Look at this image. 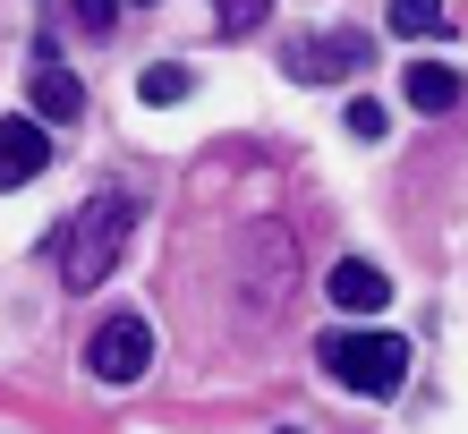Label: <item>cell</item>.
<instances>
[{
    "instance_id": "obj_7",
    "label": "cell",
    "mask_w": 468,
    "mask_h": 434,
    "mask_svg": "<svg viewBox=\"0 0 468 434\" xmlns=\"http://www.w3.org/2000/svg\"><path fill=\"white\" fill-rule=\"evenodd\" d=\"M324 290H333V307H349V315H375V307H392V281H383L375 264H357V256H341Z\"/></svg>"
},
{
    "instance_id": "obj_4",
    "label": "cell",
    "mask_w": 468,
    "mask_h": 434,
    "mask_svg": "<svg viewBox=\"0 0 468 434\" xmlns=\"http://www.w3.org/2000/svg\"><path fill=\"white\" fill-rule=\"evenodd\" d=\"M367 35H307V43H290V77L298 86H333V77H357L367 69Z\"/></svg>"
},
{
    "instance_id": "obj_6",
    "label": "cell",
    "mask_w": 468,
    "mask_h": 434,
    "mask_svg": "<svg viewBox=\"0 0 468 434\" xmlns=\"http://www.w3.org/2000/svg\"><path fill=\"white\" fill-rule=\"evenodd\" d=\"M35 120H51V128L86 120V86H77L60 60H35Z\"/></svg>"
},
{
    "instance_id": "obj_2",
    "label": "cell",
    "mask_w": 468,
    "mask_h": 434,
    "mask_svg": "<svg viewBox=\"0 0 468 434\" xmlns=\"http://www.w3.org/2000/svg\"><path fill=\"white\" fill-rule=\"evenodd\" d=\"M315 358H324L333 384L367 392V400H392V392L409 384V341H400V333H357V323H341V333L315 341Z\"/></svg>"
},
{
    "instance_id": "obj_8",
    "label": "cell",
    "mask_w": 468,
    "mask_h": 434,
    "mask_svg": "<svg viewBox=\"0 0 468 434\" xmlns=\"http://www.w3.org/2000/svg\"><path fill=\"white\" fill-rule=\"evenodd\" d=\"M468 86H460V69H443V60H409V77H400V102L409 111H452Z\"/></svg>"
},
{
    "instance_id": "obj_1",
    "label": "cell",
    "mask_w": 468,
    "mask_h": 434,
    "mask_svg": "<svg viewBox=\"0 0 468 434\" xmlns=\"http://www.w3.org/2000/svg\"><path fill=\"white\" fill-rule=\"evenodd\" d=\"M128 230H136V205H128V196H112V187L86 196L60 230H51V264H60V281H69V290H94V281L120 264Z\"/></svg>"
},
{
    "instance_id": "obj_5",
    "label": "cell",
    "mask_w": 468,
    "mask_h": 434,
    "mask_svg": "<svg viewBox=\"0 0 468 434\" xmlns=\"http://www.w3.org/2000/svg\"><path fill=\"white\" fill-rule=\"evenodd\" d=\"M51 171V120H0V196L9 187H26V179H43Z\"/></svg>"
},
{
    "instance_id": "obj_3",
    "label": "cell",
    "mask_w": 468,
    "mask_h": 434,
    "mask_svg": "<svg viewBox=\"0 0 468 434\" xmlns=\"http://www.w3.org/2000/svg\"><path fill=\"white\" fill-rule=\"evenodd\" d=\"M154 366V323L145 315H136V307H120V315H102V333L86 341V375H94V384H136V375H145Z\"/></svg>"
},
{
    "instance_id": "obj_10",
    "label": "cell",
    "mask_w": 468,
    "mask_h": 434,
    "mask_svg": "<svg viewBox=\"0 0 468 434\" xmlns=\"http://www.w3.org/2000/svg\"><path fill=\"white\" fill-rule=\"evenodd\" d=\"M443 26V0H392V35H434Z\"/></svg>"
},
{
    "instance_id": "obj_11",
    "label": "cell",
    "mask_w": 468,
    "mask_h": 434,
    "mask_svg": "<svg viewBox=\"0 0 468 434\" xmlns=\"http://www.w3.org/2000/svg\"><path fill=\"white\" fill-rule=\"evenodd\" d=\"M213 17H222V35H256L272 17V0H213Z\"/></svg>"
},
{
    "instance_id": "obj_12",
    "label": "cell",
    "mask_w": 468,
    "mask_h": 434,
    "mask_svg": "<svg viewBox=\"0 0 468 434\" xmlns=\"http://www.w3.org/2000/svg\"><path fill=\"white\" fill-rule=\"evenodd\" d=\"M341 128H349V137H357V145H375V137H383V128H392V111H383V102H367V94H357V102H349V111H341Z\"/></svg>"
},
{
    "instance_id": "obj_13",
    "label": "cell",
    "mask_w": 468,
    "mask_h": 434,
    "mask_svg": "<svg viewBox=\"0 0 468 434\" xmlns=\"http://www.w3.org/2000/svg\"><path fill=\"white\" fill-rule=\"evenodd\" d=\"M69 17L86 26V35H112V17H120V0H69Z\"/></svg>"
},
{
    "instance_id": "obj_14",
    "label": "cell",
    "mask_w": 468,
    "mask_h": 434,
    "mask_svg": "<svg viewBox=\"0 0 468 434\" xmlns=\"http://www.w3.org/2000/svg\"><path fill=\"white\" fill-rule=\"evenodd\" d=\"M282 434H298V426H282Z\"/></svg>"
},
{
    "instance_id": "obj_9",
    "label": "cell",
    "mask_w": 468,
    "mask_h": 434,
    "mask_svg": "<svg viewBox=\"0 0 468 434\" xmlns=\"http://www.w3.org/2000/svg\"><path fill=\"white\" fill-rule=\"evenodd\" d=\"M187 86H197V77H187L179 60H162V69H145V77H136V94H145L154 111H162V102H187Z\"/></svg>"
}]
</instances>
